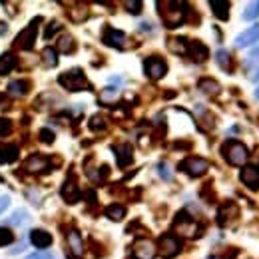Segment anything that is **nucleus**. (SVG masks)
<instances>
[{
  "mask_svg": "<svg viewBox=\"0 0 259 259\" xmlns=\"http://www.w3.org/2000/svg\"><path fill=\"white\" fill-rule=\"evenodd\" d=\"M160 16L168 28H178L185 22L189 6L185 2H158Z\"/></svg>",
  "mask_w": 259,
  "mask_h": 259,
  "instance_id": "f257e3e1",
  "label": "nucleus"
},
{
  "mask_svg": "<svg viewBox=\"0 0 259 259\" xmlns=\"http://www.w3.org/2000/svg\"><path fill=\"white\" fill-rule=\"evenodd\" d=\"M222 153L229 166H243L249 158V149L245 144H241L239 140H227L222 146Z\"/></svg>",
  "mask_w": 259,
  "mask_h": 259,
  "instance_id": "f03ea898",
  "label": "nucleus"
},
{
  "mask_svg": "<svg viewBox=\"0 0 259 259\" xmlns=\"http://www.w3.org/2000/svg\"><path fill=\"white\" fill-rule=\"evenodd\" d=\"M58 84L62 88H66L68 92H82V90H88L90 84H88V78L86 74L80 70V68H72L64 74L58 76Z\"/></svg>",
  "mask_w": 259,
  "mask_h": 259,
  "instance_id": "7ed1b4c3",
  "label": "nucleus"
},
{
  "mask_svg": "<svg viewBox=\"0 0 259 259\" xmlns=\"http://www.w3.org/2000/svg\"><path fill=\"white\" fill-rule=\"evenodd\" d=\"M155 249H158V253L164 259H174L182 251V239L176 233H164V235H160Z\"/></svg>",
  "mask_w": 259,
  "mask_h": 259,
  "instance_id": "20e7f679",
  "label": "nucleus"
},
{
  "mask_svg": "<svg viewBox=\"0 0 259 259\" xmlns=\"http://www.w3.org/2000/svg\"><path fill=\"white\" fill-rule=\"evenodd\" d=\"M180 170L185 172L189 178H199L210 170V164H207V160H203V158H197V155H189V158L180 162Z\"/></svg>",
  "mask_w": 259,
  "mask_h": 259,
  "instance_id": "39448f33",
  "label": "nucleus"
},
{
  "mask_svg": "<svg viewBox=\"0 0 259 259\" xmlns=\"http://www.w3.org/2000/svg\"><path fill=\"white\" fill-rule=\"evenodd\" d=\"M144 72L151 80H160V78H164L168 74V64L160 56H149V58L144 60Z\"/></svg>",
  "mask_w": 259,
  "mask_h": 259,
  "instance_id": "423d86ee",
  "label": "nucleus"
},
{
  "mask_svg": "<svg viewBox=\"0 0 259 259\" xmlns=\"http://www.w3.org/2000/svg\"><path fill=\"white\" fill-rule=\"evenodd\" d=\"M184 56H187L189 60L201 64L207 60V56H210V50H207V46L199 40H187L185 42V52H184Z\"/></svg>",
  "mask_w": 259,
  "mask_h": 259,
  "instance_id": "0eeeda50",
  "label": "nucleus"
},
{
  "mask_svg": "<svg viewBox=\"0 0 259 259\" xmlns=\"http://www.w3.org/2000/svg\"><path fill=\"white\" fill-rule=\"evenodd\" d=\"M38 24H40V18H34L18 36H16V44L22 48V50H32L34 48V42H36V32H38Z\"/></svg>",
  "mask_w": 259,
  "mask_h": 259,
  "instance_id": "6e6552de",
  "label": "nucleus"
},
{
  "mask_svg": "<svg viewBox=\"0 0 259 259\" xmlns=\"http://www.w3.org/2000/svg\"><path fill=\"white\" fill-rule=\"evenodd\" d=\"M60 195H62V199H64L66 203H76V201H80L82 191H80L78 182H76L74 176H68V178L64 180V184H62V187H60Z\"/></svg>",
  "mask_w": 259,
  "mask_h": 259,
  "instance_id": "1a4fd4ad",
  "label": "nucleus"
},
{
  "mask_svg": "<svg viewBox=\"0 0 259 259\" xmlns=\"http://www.w3.org/2000/svg\"><path fill=\"white\" fill-rule=\"evenodd\" d=\"M132 249H134V257H136V259H153L155 253H158V249H155V243L149 241V239H146V237L136 239V243H134Z\"/></svg>",
  "mask_w": 259,
  "mask_h": 259,
  "instance_id": "9d476101",
  "label": "nucleus"
},
{
  "mask_svg": "<svg viewBox=\"0 0 259 259\" xmlns=\"http://www.w3.org/2000/svg\"><path fill=\"white\" fill-rule=\"evenodd\" d=\"M102 40L106 46H112V48H118L122 50L126 46V34L118 28H112V26H106L104 28V34H102Z\"/></svg>",
  "mask_w": 259,
  "mask_h": 259,
  "instance_id": "9b49d317",
  "label": "nucleus"
},
{
  "mask_svg": "<svg viewBox=\"0 0 259 259\" xmlns=\"http://www.w3.org/2000/svg\"><path fill=\"white\" fill-rule=\"evenodd\" d=\"M24 168L32 174H42V172H48L50 170V158H46V155L42 153H32L30 158L26 160Z\"/></svg>",
  "mask_w": 259,
  "mask_h": 259,
  "instance_id": "f8f14e48",
  "label": "nucleus"
},
{
  "mask_svg": "<svg viewBox=\"0 0 259 259\" xmlns=\"http://www.w3.org/2000/svg\"><path fill=\"white\" fill-rule=\"evenodd\" d=\"M114 153H116V160H118V166H120V168H128V166L134 162V149H132L130 144L114 146Z\"/></svg>",
  "mask_w": 259,
  "mask_h": 259,
  "instance_id": "ddd939ff",
  "label": "nucleus"
},
{
  "mask_svg": "<svg viewBox=\"0 0 259 259\" xmlns=\"http://www.w3.org/2000/svg\"><path fill=\"white\" fill-rule=\"evenodd\" d=\"M255 42H259V26H251L247 30H243L237 38H235V46L237 48H247V46H253Z\"/></svg>",
  "mask_w": 259,
  "mask_h": 259,
  "instance_id": "4468645a",
  "label": "nucleus"
},
{
  "mask_svg": "<svg viewBox=\"0 0 259 259\" xmlns=\"http://www.w3.org/2000/svg\"><path fill=\"white\" fill-rule=\"evenodd\" d=\"M20 155V149L16 144H0V164L2 166H8V164H14Z\"/></svg>",
  "mask_w": 259,
  "mask_h": 259,
  "instance_id": "2eb2a0df",
  "label": "nucleus"
},
{
  "mask_svg": "<svg viewBox=\"0 0 259 259\" xmlns=\"http://www.w3.org/2000/svg\"><path fill=\"white\" fill-rule=\"evenodd\" d=\"M52 233H48L46 229H32L30 231V243L38 249H48L52 245Z\"/></svg>",
  "mask_w": 259,
  "mask_h": 259,
  "instance_id": "dca6fc26",
  "label": "nucleus"
},
{
  "mask_svg": "<svg viewBox=\"0 0 259 259\" xmlns=\"http://www.w3.org/2000/svg\"><path fill=\"white\" fill-rule=\"evenodd\" d=\"M239 178H241V182H243L247 187H253V189L259 187V168H257V166H245V168L241 170Z\"/></svg>",
  "mask_w": 259,
  "mask_h": 259,
  "instance_id": "f3484780",
  "label": "nucleus"
},
{
  "mask_svg": "<svg viewBox=\"0 0 259 259\" xmlns=\"http://www.w3.org/2000/svg\"><path fill=\"white\" fill-rule=\"evenodd\" d=\"M235 216H237V205L231 203V201H225L218 210V223L220 225H227Z\"/></svg>",
  "mask_w": 259,
  "mask_h": 259,
  "instance_id": "a211bd4d",
  "label": "nucleus"
},
{
  "mask_svg": "<svg viewBox=\"0 0 259 259\" xmlns=\"http://www.w3.org/2000/svg\"><path fill=\"white\" fill-rule=\"evenodd\" d=\"M66 241H68V247H70V253L76 255L78 259L84 255V243H82V237L76 229H70L66 233Z\"/></svg>",
  "mask_w": 259,
  "mask_h": 259,
  "instance_id": "6ab92c4d",
  "label": "nucleus"
},
{
  "mask_svg": "<svg viewBox=\"0 0 259 259\" xmlns=\"http://www.w3.org/2000/svg\"><path fill=\"white\" fill-rule=\"evenodd\" d=\"M18 60L12 52H6V54H0V76H6L16 68Z\"/></svg>",
  "mask_w": 259,
  "mask_h": 259,
  "instance_id": "aec40b11",
  "label": "nucleus"
},
{
  "mask_svg": "<svg viewBox=\"0 0 259 259\" xmlns=\"http://www.w3.org/2000/svg\"><path fill=\"white\" fill-rule=\"evenodd\" d=\"M197 88H199L205 96H216V94H220V90H222L220 82L214 80V78H201V80L197 82Z\"/></svg>",
  "mask_w": 259,
  "mask_h": 259,
  "instance_id": "412c9836",
  "label": "nucleus"
},
{
  "mask_svg": "<svg viewBox=\"0 0 259 259\" xmlns=\"http://www.w3.org/2000/svg\"><path fill=\"white\" fill-rule=\"evenodd\" d=\"M210 6H212L214 14L220 20H227L229 18V2H227V0H212Z\"/></svg>",
  "mask_w": 259,
  "mask_h": 259,
  "instance_id": "4be33fe9",
  "label": "nucleus"
},
{
  "mask_svg": "<svg viewBox=\"0 0 259 259\" xmlns=\"http://www.w3.org/2000/svg\"><path fill=\"white\" fill-rule=\"evenodd\" d=\"M76 50V42L70 34H64L60 36V40L56 42V52H62V54H70V52Z\"/></svg>",
  "mask_w": 259,
  "mask_h": 259,
  "instance_id": "5701e85b",
  "label": "nucleus"
},
{
  "mask_svg": "<svg viewBox=\"0 0 259 259\" xmlns=\"http://www.w3.org/2000/svg\"><path fill=\"white\" fill-rule=\"evenodd\" d=\"M104 214H106V218H110L112 222H120V220L126 218V207L120 205V203H112V205L106 207V212Z\"/></svg>",
  "mask_w": 259,
  "mask_h": 259,
  "instance_id": "b1692460",
  "label": "nucleus"
},
{
  "mask_svg": "<svg viewBox=\"0 0 259 259\" xmlns=\"http://www.w3.org/2000/svg\"><path fill=\"white\" fill-rule=\"evenodd\" d=\"M30 88V82L28 80H12L8 84V94L10 96H24Z\"/></svg>",
  "mask_w": 259,
  "mask_h": 259,
  "instance_id": "393cba45",
  "label": "nucleus"
},
{
  "mask_svg": "<svg viewBox=\"0 0 259 259\" xmlns=\"http://www.w3.org/2000/svg\"><path fill=\"white\" fill-rule=\"evenodd\" d=\"M42 62H44L48 68L56 66V64H58V52H56V48H52V46L44 48V50H42Z\"/></svg>",
  "mask_w": 259,
  "mask_h": 259,
  "instance_id": "a878e982",
  "label": "nucleus"
},
{
  "mask_svg": "<svg viewBox=\"0 0 259 259\" xmlns=\"http://www.w3.org/2000/svg\"><path fill=\"white\" fill-rule=\"evenodd\" d=\"M216 58H218V64H220V68L222 70H225V72H231V56H229V52L227 50H218V54H216Z\"/></svg>",
  "mask_w": 259,
  "mask_h": 259,
  "instance_id": "bb28decb",
  "label": "nucleus"
},
{
  "mask_svg": "<svg viewBox=\"0 0 259 259\" xmlns=\"http://www.w3.org/2000/svg\"><path fill=\"white\" fill-rule=\"evenodd\" d=\"M106 126H108V124H106V118L100 116V114L92 116V118H90V122H88V128H90L92 132H102Z\"/></svg>",
  "mask_w": 259,
  "mask_h": 259,
  "instance_id": "cd10ccee",
  "label": "nucleus"
},
{
  "mask_svg": "<svg viewBox=\"0 0 259 259\" xmlns=\"http://www.w3.org/2000/svg\"><path fill=\"white\" fill-rule=\"evenodd\" d=\"M30 218H28V212L26 210H16L10 218H8V223L10 225H22V223H26Z\"/></svg>",
  "mask_w": 259,
  "mask_h": 259,
  "instance_id": "c85d7f7f",
  "label": "nucleus"
},
{
  "mask_svg": "<svg viewBox=\"0 0 259 259\" xmlns=\"http://www.w3.org/2000/svg\"><path fill=\"white\" fill-rule=\"evenodd\" d=\"M12 241H14V233L6 225H0V247H6Z\"/></svg>",
  "mask_w": 259,
  "mask_h": 259,
  "instance_id": "c756f323",
  "label": "nucleus"
},
{
  "mask_svg": "<svg viewBox=\"0 0 259 259\" xmlns=\"http://www.w3.org/2000/svg\"><path fill=\"white\" fill-rule=\"evenodd\" d=\"M257 16H259V0H257V2L247 4L245 12H243V18H245V20H255Z\"/></svg>",
  "mask_w": 259,
  "mask_h": 259,
  "instance_id": "7c9ffc66",
  "label": "nucleus"
},
{
  "mask_svg": "<svg viewBox=\"0 0 259 259\" xmlns=\"http://www.w3.org/2000/svg\"><path fill=\"white\" fill-rule=\"evenodd\" d=\"M70 18H72L74 22H82V20H86V18H88V8H86V6H78V8L70 10Z\"/></svg>",
  "mask_w": 259,
  "mask_h": 259,
  "instance_id": "2f4dec72",
  "label": "nucleus"
},
{
  "mask_svg": "<svg viewBox=\"0 0 259 259\" xmlns=\"http://www.w3.org/2000/svg\"><path fill=\"white\" fill-rule=\"evenodd\" d=\"M58 30H60V22H58V20L48 22V26H46V30H44V38H46V40H50V38L54 36Z\"/></svg>",
  "mask_w": 259,
  "mask_h": 259,
  "instance_id": "473e14b6",
  "label": "nucleus"
},
{
  "mask_svg": "<svg viewBox=\"0 0 259 259\" xmlns=\"http://www.w3.org/2000/svg\"><path fill=\"white\" fill-rule=\"evenodd\" d=\"M12 132V122L8 118H0V138H6Z\"/></svg>",
  "mask_w": 259,
  "mask_h": 259,
  "instance_id": "72a5a7b5",
  "label": "nucleus"
},
{
  "mask_svg": "<svg viewBox=\"0 0 259 259\" xmlns=\"http://www.w3.org/2000/svg\"><path fill=\"white\" fill-rule=\"evenodd\" d=\"M38 136H40V140H42L44 144H54V132L48 130V128H42V130L38 132Z\"/></svg>",
  "mask_w": 259,
  "mask_h": 259,
  "instance_id": "f704fd0d",
  "label": "nucleus"
},
{
  "mask_svg": "<svg viewBox=\"0 0 259 259\" xmlns=\"http://www.w3.org/2000/svg\"><path fill=\"white\" fill-rule=\"evenodd\" d=\"M126 8H128L132 14H140V12H142V2H140V0H134V2L130 0V2H126Z\"/></svg>",
  "mask_w": 259,
  "mask_h": 259,
  "instance_id": "c9c22d12",
  "label": "nucleus"
},
{
  "mask_svg": "<svg viewBox=\"0 0 259 259\" xmlns=\"http://www.w3.org/2000/svg\"><path fill=\"white\" fill-rule=\"evenodd\" d=\"M26 259H56L52 253H48V251H36V253H32V255H28Z\"/></svg>",
  "mask_w": 259,
  "mask_h": 259,
  "instance_id": "e433bc0d",
  "label": "nucleus"
},
{
  "mask_svg": "<svg viewBox=\"0 0 259 259\" xmlns=\"http://www.w3.org/2000/svg\"><path fill=\"white\" fill-rule=\"evenodd\" d=\"M8 205H10V197H8V195H0V216L6 212Z\"/></svg>",
  "mask_w": 259,
  "mask_h": 259,
  "instance_id": "4c0bfd02",
  "label": "nucleus"
},
{
  "mask_svg": "<svg viewBox=\"0 0 259 259\" xmlns=\"http://www.w3.org/2000/svg\"><path fill=\"white\" fill-rule=\"evenodd\" d=\"M247 64H253V66H255V64H259V48H257V50H253L251 54L247 56Z\"/></svg>",
  "mask_w": 259,
  "mask_h": 259,
  "instance_id": "58836bf2",
  "label": "nucleus"
},
{
  "mask_svg": "<svg viewBox=\"0 0 259 259\" xmlns=\"http://www.w3.org/2000/svg\"><path fill=\"white\" fill-rule=\"evenodd\" d=\"M158 172H160V176H162V178H166V180H170V178H172V174L168 172V166H166V164H160V166H158Z\"/></svg>",
  "mask_w": 259,
  "mask_h": 259,
  "instance_id": "ea45409f",
  "label": "nucleus"
},
{
  "mask_svg": "<svg viewBox=\"0 0 259 259\" xmlns=\"http://www.w3.org/2000/svg\"><path fill=\"white\" fill-rule=\"evenodd\" d=\"M6 30H8L6 22H0V36H4V34H6Z\"/></svg>",
  "mask_w": 259,
  "mask_h": 259,
  "instance_id": "a19ab883",
  "label": "nucleus"
},
{
  "mask_svg": "<svg viewBox=\"0 0 259 259\" xmlns=\"http://www.w3.org/2000/svg\"><path fill=\"white\" fill-rule=\"evenodd\" d=\"M251 80H253V82H257V80H259V68H257V72L251 76Z\"/></svg>",
  "mask_w": 259,
  "mask_h": 259,
  "instance_id": "79ce46f5",
  "label": "nucleus"
},
{
  "mask_svg": "<svg viewBox=\"0 0 259 259\" xmlns=\"http://www.w3.org/2000/svg\"><path fill=\"white\" fill-rule=\"evenodd\" d=\"M6 102V94H0V104H4Z\"/></svg>",
  "mask_w": 259,
  "mask_h": 259,
  "instance_id": "37998d69",
  "label": "nucleus"
},
{
  "mask_svg": "<svg viewBox=\"0 0 259 259\" xmlns=\"http://www.w3.org/2000/svg\"><path fill=\"white\" fill-rule=\"evenodd\" d=\"M255 98H257V100H259V88H257V90H255Z\"/></svg>",
  "mask_w": 259,
  "mask_h": 259,
  "instance_id": "c03bdc74",
  "label": "nucleus"
}]
</instances>
